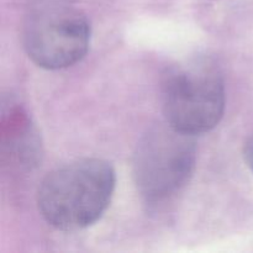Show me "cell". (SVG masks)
<instances>
[{"instance_id": "obj_1", "label": "cell", "mask_w": 253, "mask_h": 253, "mask_svg": "<svg viewBox=\"0 0 253 253\" xmlns=\"http://www.w3.org/2000/svg\"><path fill=\"white\" fill-rule=\"evenodd\" d=\"M110 163L84 158L49 173L37 194L39 210L51 226L79 231L98 221L108 209L115 189Z\"/></svg>"}, {"instance_id": "obj_4", "label": "cell", "mask_w": 253, "mask_h": 253, "mask_svg": "<svg viewBox=\"0 0 253 253\" xmlns=\"http://www.w3.org/2000/svg\"><path fill=\"white\" fill-rule=\"evenodd\" d=\"M90 42V24L72 7L49 6L30 15L22 30L29 58L44 69L71 67L85 56Z\"/></svg>"}, {"instance_id": "obj_3", "label": "cell", "mask_w": 253, "mask_h": 253, "mask_svg": "<svg viewBox=\"0 0 253 253\" xmlns=\"http://www.w3.org/2000/svg\"><path fill=\"white\" fill-rule=\"evenodd\" d=\"M197 147L193 136L167 126L152 128L133 155V179L150 204L174 198L189 182L195 167Z\"/></svg>"}, {"instance_id": "obj_5", "label": "cell", "mask_w": 253, "mask_h": 253, "mask_svg": "<svg viewBox=\"0 0 253 253\" xmlns=\"http://www.w3.org/2000/svg\"><path fill=\"white\" fill-rule=\"evenodd\" d=\"M244 157L245 161H246L247 166L253 170V137L250 138L249 141L245 145L244 150Z\"/></svg>"}, {"instance_id": "obj_2", "label": "cell", "mask_w": 253, "mask_h": 253, "mask_svg": "<svg viewBox=\"0 0 253 253\" xmlns=\"http://www.w3.org/2000/svg\"><path fill=\"white\" fill-rule=\"evenodd\" d=\"M162 108L170 127L200 135L220 123L225 110L221 72L207 57H193L170 67L162 81Z\"/></svg>"}]
</instances>
